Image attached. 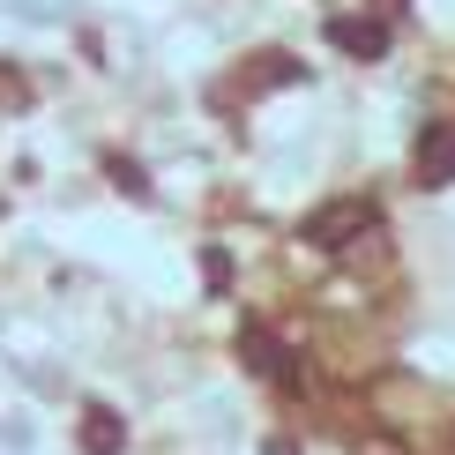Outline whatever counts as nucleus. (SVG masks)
I'll list each match as a JSON object with an SVG mask.
<instances>
[{
  "label": "nucleus",
  "instance_id": "4",
  "mask_svg": "<svg viewBox=\"0 0 455 455\" xmlns=\"http://www.w3.org/2000/svg\"><path fill=\"white\" fill-rule=\"evenodd\" d=\"M239 351L254 358V366L269 373V381H283V388H291V351H283V344H276L269 329H239Z\"/></svg>",
  "mask_w": 455,
  "mask_h": 455
},
{
  "label": "nucleus",
  "instance_id": "3",
  "mask_svg": "<svg viewBox=\"0 0 455 455\" xmlns=\"http://www.w3.org/2000/svg\"><path fill=\"white\" fill-rule=\"evenodd\" d=\"M329 37L344 52H358V60H381V52H388V23H381V15H366V23H358V15H336Z\"/></svg>",
  "mask_w": 455,
  "mask_h": 455
},
{
  "label": "nucleus",
  "instance_id": "5",
  "mask_svg": "<svg viewBox=\"0 0 455 455\" xmlns=\"http://www.w3.org/2000/svg\"><path fill=\"white\" fill-rule=\"evenodd\" d=\"M120 441H127L120 419H112L105 403H90V411H83V448H90V455H120Z\"/></svg>",
  "mask_w": 455,
  "mask_h": 455
},
{
  "label": "nucleus",
  "instance_id": "2",
  "mask_svg": "<svg viewBox=\"0 0 455 455\" xmlns=\"http://www.w3.org/2000/svg\"><path fill=\"white\" fill-rule=\"evenodd\" d=\"M419 180L426 187H455V120H441V127L419 135Z\"/></svg>",
  "mask_w": 455,
  "mask_h": 455
},
{
  "label": "nucleus",
  "instance_id": "1",
  "mask_svg": "<svg viewBox=\"0 0 455 455\" xmlns=\"http://www.w3.org/2000/svg\"><path fill=\"white\" fill-rule=\"evenodd\" d=\"M373 224H381V210H373L366 195L329 202V210H314V217H307V246H329V254H344V246H351V239H366Z\"/></svg>",
  "mask_w": 455,
  "mask_h": 455
}]
</instances>
